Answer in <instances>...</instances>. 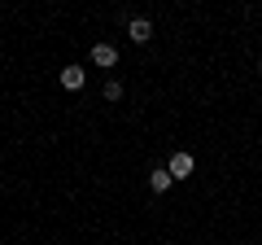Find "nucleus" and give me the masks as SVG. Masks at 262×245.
Returning <instances> with one entry per match:
<instances>
[{
    "instance_id": "1",
    "label": "nucleus",
    "mask_w": 262,
    "mask_h": 245,
    "mask_svg": "<svg viewBox=\"0 0 262 245\" xmlns=\"http://www.w3.org/2000/svg\"><path fill=\"white\" fill-rule=\"evenodd\" d=\"M192 167H196V162H192V153H184V149H179V153H170V162H166V171H170L175 179H188V175H192Z\"/></svg>"
},
{
    "instance_id": "2",
    "label": "nucleus",
    "mask_w": 262,
    "mask_h": 245,
    "mask_svg": "<svg viewBox=\"0 0 262 245\" xmlns=\"http://www.w3.org/2000/svg\"><path fill=\"white\" fill-rule=\"evenodd\" d=\"M92 62H96V66H105V70H114V66H118V48L101 39V44H92Z\"/></svg>"
},
{
    "instance_id": "3",
    "label": "nucleus",
    "mask_w": 262,
    "mask_h": 245,
    "mask_svg": "<svg viewBox=\"0 0 262 245\" xmlns=\"http://www.w3.org/2000/svg\"><path fill=\"white\" fill-rule=\"evenodd\" d=\"M127 35L136 39V44H149V39H153V22L149 18H131L127 22Z\"/></svg>"
},
{
    "instance_id": "4",
    "label": "nucleus",
    "mask_w": 262,
    "mask_h": 245,
    "mask_svg": "<svg viewBox=\"0 0 262 245\" xmlns=\"http://www.w3.org/2000/svg\"><path fill=\"white\" fill-rule=\"evenodd\" d=\"M83 84H88V75H83L79 66H66V70H61V88H66V92H79Z\"/></svg>"
},
{
    "instance_id": "5",
    "label": "nucleus",
    "mask_w": 262,
    "mask_h": 245,
    "mask_svg": "<svg viewBox=\"0 0 262 245\" xmlns=\"http://www.w3.org/2000/svg\"><path fill=\"white\" fill-rule=\"evenodd\" d=\"M170 184H175V175H170L166 167H158V171H149V189H153V193H166Z\"/></svg>"
},
{
    "instance_id": "6",
    "label": "nucleus",
    "mask_w": 262,
    "mask_h": 245,
    "mask_svg": "<svg viewBox=\"0 0 262 245\" xmlns=\"http://www.w3.org/2000/svg\"><path fill=\"white\" fill-rule=\"evenodd\" d=\"M105 101H122V84H118V79L105 84Z\"/></svg>"
},
{
    "instance_id": "7",
    "label": "nucleus",
    "mask_w": 262,
    "mask_h": 245,
    "mask_svg": "<svg viewBox=\"0 0 262 245\" xmlns=\"http://www.w3.org/2000/svg\"><path fill=\"white\" fill-rule=\"evenodd\" d=\"M258 66H262V62H258Z\"/></svg>"
}]
</instances>
